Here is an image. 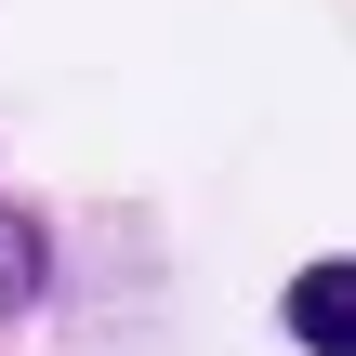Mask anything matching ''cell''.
I'll use <instances>...</instances> for the list:
<instances>
[{"label": "cell", "mask_w": 356, "mask_h": 356, "mask_svg": "<svg viewBox=\"0 0 356 356\" xmlns=\"http://www.w3.org/2000/svg\"><path fill=\"white\" fill-rule=\"evenodd\" d=\"M291 330H304V356H343V343H356V264H304Z\"/></svg>", "instance_id": "1"}, {"label": "cell", "mask_w": 356, "mask_h": 356, "mask_svg": "<svg viewBox=\"0 0 356 356\" xmlns=\"http://www.w3.org/2000/svg\"><path fill=\"white\" fill-rule=\"evenodd\" d=\"M40 291H53V238H40V211L0 198V317H26Z\"/></svg>", "instance_id": "2"}]
</instances>
